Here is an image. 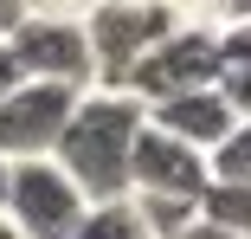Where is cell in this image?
Returning a JSON list of instances; mask_svg holds the SVG:
<instances>
[{
	"instance_id": "cell-13",
	"label": "cell",
	"mask_w": 251,
	"mask_h": 239,
	"mask_svg": "<svg viewBox=\"0 0 251 239\" xmlns=\"http://www.w3.org/2000/svg\"><path fill=\"white\" fill-rule=\"evenodd\" d=\"M26 20H90L97 0H20Z\"/></svg>"
},
{
	"instance_id": "cell-16",
	"label": "cell",
	"mask_w": 251,
	"mask_h": 239,
	"mask_svg": "<svg viewBox=\"0 0 251 239\" xmlns=\"http://www.w3.org/2000/svg\"><path fill=\"white\" fill-rule=\"evenodd\" d=\"M180 239H232V233H219V226H206V220H193V226H187Z\"/></svg>"
},
{
	"instance_id": "cell-3",
	"label": "cell",
	"mask_w": 251,
	"mask_h": 239,
	"mask_svg": "<svg viewBox=\"0 0 251 239\" xmlns=\"http://www.w3.org/2000/svg\"><path fill=\"white\" fill-rule=\"evenodd\" d=\"M90 201L77 194V181L52 162V155H39V162H13V181H7V220L26 233V239H71L84 226Z\"/></svg>"
},
{
	"instance_id": "cell-9",
	"label": "cell",
	"mask_w": 251,
	"mask_h": 239,
	"mask_svg": "<svg viewBox=\"0 0 251 239\" xmlns=\"http://www.w3.org/2000/svg\"><path fill=\"white\" fill-rule=\"evenodd\" d=\"M200 220L232 233V239H251V187H226V181H206L200 194Z\"/></svg>"
},
{
	"instance_id": "cell-5",
	"label": "cell",
	"mask_w": 251,
	"mask_h": 239,
	"mask_svg": "<svg viewBox=\"0 0 251 239\" xmlns=\"http://www.w3.org/2000/svg\"><path fill=\"white\" fill-rule=\"evenodd\" d=\"M13 59L26 84H58V90H97V59H90V32L84 20H20L13 26Z\"/></svg>"
},
{
	"instance_id": "cell-8",
	"label": "cell",
	"mask_w": 251,
	"mask_h": 239,
	"mask_svg": "<svg viewBox=\"0 0 251 239\" xmlns=\"http://www.w3.org/2000/svg\"><path fill=\"white\" fill-rule=\"evenodd\" d=\"M148 123L168 129V136H180L187 149L213 155L219 142L238 129V110L226 104V90H219V84H206V90H180V97H168V104H148Z\"/></svg>"
},
{
	"instance_id": "cell-6",
	"label": "cell",
	"mask_w": 251,
	"mask_h": 239,
	"mask_svg": "<svg viewBox=\"0 0 251 239\" xmlns=\"http://www.w3.org/2000/svg\"><path fill=\"white\" fill-rule=\"evenodd\" d=\"M71 110H77V90H58V84H20L13 97H0V162L52 155Z\"/></svg>"
},
{
	"instance_id": "cell-19",
	"label": "cell",
	"mask_w": 251,
	"mask_h": 239,
	"mask_svg": "<svg viewBox=\"0 0 251 239\" xmlns=\"http://www.w3.org/2000/svg\"><path fill=\"white\" fill-rule=\"evenodd\" d=\"M7 181H13V162H0V207H7Z\"/></svg>"
},
{
	"instance_id": "cell-11",
	"label": "cell",
	"mask_w": 251,
	"mask_h": 239,
	"mask_svg": "<svg viewBox=\"0 0 251 239\" xmlns=\"http://www.w3.org/2000/svg\"><path fill=\"white\" fill-rule=\"evenodd\" d=\"M206 175L226 187H251V117H238V129L206 155Z\"/></svg>"
},
{
	"instance_id": "cell-2",
	"label": "cell",
	"mask_w": 251,
	"mask_h": 239,
	"mask_svg": "<svg viewBox=\"0 0 251 239\" xmlns=\"http://www.w3.org/2000/svg\"><path fill=\"white\" fill-rule=\"evenodd\" d=\"M187 26L168 0H97L84 32H90V59H97V90H123L129 71L155 52V45Z\"/></svg>"
},
{
	"instance_id": "cell-14",
	"label": "cell",
	"mask_w": 251,
	"mask_h": 239,
	"mask_svg": "<svg viewBox=\"0 0 251 239\" xmlns=\"http://www.w3.org/2000/svg\"><path fill=\"white\" fill-rule=\"evenodd\" d=\"M20 84H26V71H20V59H13V45L0 39V97H13Z\"/></svg>"
},
{
	"instance_id": "cell-18",
	"label": "cell",
	"mask_w": 251,
	"mask_h": 239,
	"mask_svg": "<svg viewBox=\"0 0 251 239\" xmlns=\"http://www.w3.org/2000/svg\"><path fill=\"white\" fill-rule=\"evenodd\" d=\"M0 239H26V233H20V226L7 220V207H0Z\"/></svg>"
},
{
	"instance_id": "cell-15",
	"label": "cell",
	"mask_w": 251,
	"mask_h": 239,
	"mask_svg": "<svg viewBox=\"0 0 251 239\" xmlns=\"http://www.w3.org/2000/svg\"><path fill=\"white\" fill-rule=\"evenodd\" d=\"M26 20V7H20V0H0V39H13V26Z\"/></svg>"
},
{
	"instance_id": "cell-4",
	"label": "cell",
	"mask_w": 251,
	"mask_h": 239,
	"mask_svg": "<svg viewBox=\"0 0 251 239\" xmlns=\"http://www.w3.org/2000/svg\"><path fill=\"white\" fill-rule=\"evenodd\" d=\"M219 26H174L155 52H148L135 71H129V97H142V104H168V97H180V90H206V84H219Z\"/></svg>"
},
{
	"instance_id": "cell-12",
	"label": "cell",
	"mask_w": 251,
	"mask_h": 239,
	"mask_svg": "<svg viewBox=\"0 0 251 239\" xmlns=\"http://www.w3.org/2000/svg\"><path fill=\"white\" fill-rule=\"evenodd\" d=\"M71 239H148L142 220H135V201H103V207H90L84 226Z\"/></svg>"
},
{
	"instance_id": "cell-20",
	"label": "cell",
	"mask_w": 251,
	"mask_h": 239,
	"mask_svg": "<svg viewBox=\"0 0 251 239\" xmlns=\"http://www.w3.org/2000/svg\"><path fill=\"white\" fill-rule=\"evenodd\" d=\"M168 7H174V0H168Z\"/></svg>"
},
{
	"instance_id": "cell-7",
	"label": "cell",
	"mask_w": 251,
	"mask_h": 239,
	"mask_svg": "<svg viewBox=\"0 0 251 239\" xmlns=\"http://www.w3.org/2000/svg\"><path fill=\"white\" fill-rule=\"evenodd\" d=\"M206 181H213V175H206V155H200V149H187L180 136L155 129V123H148V129L135 136L129 194H168V201H193V207H200Z\"/></svg>"
},
{
	"instance_id": "cell-17",
	"label": "cell",
	"mask_w": 251,
	"mask_h": 239,
	"mask_svg": "<svg viewBox=\"0 0 251 239\" xmlns=\"http://www.w3.org/2000/svg\"><path fill=\"white\" fill-rule=\"evenodd\" d=\"M245 20H251V0H232V13H226V26H245ZM226 26H219V32H226Z\"/></svg>"
},
{
	"instance_id": "cell-1",
	"label": "cell",
	"mask_w": 251,
	"mask_h": 239,
	"mask_svg": "<svg viewBox=\"0 0 251 239\" xmlns=\"http://www.w3.org/2000/svg\"><path fill=\"white\" fill-rule=\"evenodd\" d=\"M148 129V104L129 90H84L52 162L77 181V194L90 207L129 201V162H135V136Z\"/></svg>"
},
{
	"instance_id": "cell-10",
	"label": "cell",
	"mask_w": 251,
	"mask_h": 239,
	"mask_svg": "<svg viewBox=\"0 0 251 239\" xmlns=\"http://www.w3.org/2000/svg\"><path fill=\"white\" fill-rule=\"evenodd\" d=\"M129 201H135V220H142L148 239H180V233L200 220L193 201H168V194H129Z\"/></svg>"
}]
</instances>
